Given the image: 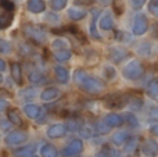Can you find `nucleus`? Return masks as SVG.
I'll return each instance as SVG.
<instances>
[{"label": "nucleus", "instance_id": "1", "mask_svg": "<svg viewBox=\"0 0 158 157\" xmlns=\"http://www.w3.org/2000/svg\"><path fill=\"white\" fill-rule=\"evenodd\" d=\"M74 79L77 82L78 88L82 92L89 95H98L106 89V83L103 79L97 77H93L86 70H77L74 74Z\"/></svg>", "mask_w": 158, "mask_h": 157}, {"label": "nucleus", "instance_id": "2", "mask_svg": "<svg viewBox=\"0 0 158 157\" xmlns=\"http://www.w3.org/2000/svg\"><path fill=\"white\" fill-rule=\"evenodd\" d=\"M144 74V67L139 60H132L122 68V75L125 79L136 81L143 77Z\"/></svg>", "mask_w": 158, "mask_h": 157}, {"label": "nucleus", "instance_id": "3", "mask_svg": "<svg viewBox=\"0 0 158 157\" xmlns=\"http://www.w3.org/2000/svg\"><path fill=\"white\" fill-rule=\"evenodd\" d=\"M104 104L110 110H122L128 106V95L111 93L104 97Z\"/></svg>", "mask_w": 158, "mask_h": 157}, {"label": "nucleus", "instance_id": "4", "mask_svg": "<svg viewBox=\"0 0 158 157\" xmlns=\"http://www.w3.org/2000/svg\"><path fill=\"white\" fill-rule=\"evenodd\" d=\"M24 32L27 35V38H29L31 40L38 45H42L47 40V33L38 25H25Z\"/></svg>", "mask_w": 158, "mask_h": 157}, {"label": "nucleus", "instance_id": "5", "mask_svg": "<svg viewBox=\"0 0 158 157\" xmlns=\"http://www.w3.org/2000/svg\"><path fill=\"white\" fill-rule=\"evenodd\" d=\"M148 29V19L147 17L143 13H137L135 15L133 19V25H132V31H133V35L136 36H142L147 32Z\"/></svg>", "mask_w": 158, "mask_h": 157}, {"label": "nucleus", "instance_id": "6", "mask_svg": "<svg viewBox=\"0 0 158 157\" xmlns=\"http://www.w3.org/2000/svg\"><path fill=\"white\" fill-rule=\"evenodd\" d=\"M83 150V143L81 139H72L63 150V156L64 157H77L82 153Z\"/></svg>", "mask_w": 158, "mask_h": 157}, {"label": "nucleus", "instance_id": "7", "mask_svg": "<svg viewBox=\"0 0 158 157\" xmlns=\"http://www.w3.org/2000/svg\"><path fill=\"white\" fill-rule=\"evenodd\" d=\"M128 56H129L128 50L122 46H112L108 49V58L115 64H118V63H121V61H123L125 58H128Z\"/></svg>", "mask_w": 158, "mask_h": 157}, {"label": "nucleus", "instance_id": "8", "mask_svg": "<svg viewBox=\"0 0 158 157\" xmlns=\"http://www.w3.org/2000/svg\"><path fill=\"white\" fill-rule=\"evenodd\" d=\"M27 139H28V135L24 132V131H13V132H10L7 136H6L4 142H6V145H8V146H17V145L24 143Z\"/></svg>", "mask_w": 158, "mask_h": 157}, {"label": "nucleus", "instance_id": "9", "mask_svg": "<svg viewBox=\"0 0 158 157\" xmlns=\"http://www.w3.org/2000/svg\"><path fill=\"white\" fill-rule=\"evenodd\" d=\"M142 153L146 157H157L158 156V143L154 139H146L142 145Z\"/></svg>", "mask_w": 158, "mask_h": 157}, {"label": "nucleus", "instance_id": "10", "mask_svg": "<svg viewBox=\"0 0 158 157\" xmlns=\"http://www.w3.org/2000/svg\"><path fill=\"white\" fill-rule=\"evenodd\" d=\"M67 125L64 124H54L52 125V127L47 128V136H49L50 139H60L63 138V136L67 135Z\"/></svg>", "mask_w": 158, "mask_h": 157}, {"label": "nucleus", "instance_id": "11", "mask_svg": "<svg viewBox=\"0 0 158 157\" xmlns=\"http://www.w3.org/2000/svg\"><path fill=\"white\" fill-rule=\"evenodd\" d=\"M60 96H61V92L56 86H49V88L43 89L40 93V99L44 100V102H54Z\"/></svg>", "mask_w": 158, "mask_h": 157}, {"label": "nucleus", "instance_id": "12", "mask_svg": "<svg viewBox=\"0 0 158 157\" xmlns=\"http://www.w3.org/2000/svg\"><path fill=\"white\" fill-rule=\"evenodd\" d=\"M104 122H106L110 128H118V127H122L123 125V118L119 114L110 113L104 117Z\"/></svg>", "mask_w": 158, "mask_h": 157}, {"label": "nucleus", "instance_id": "13", "mask_svg": "<svg viewBox=\"0 0 158 157\" xmlns=\"http://www.w3.org/2000/svg\"><path fill=\"white\" fill-rule=\"evenodd\" d=\"M27 8L33 14H39L43 13L46 10V3L44 0H28L27 3Z\"/></svg>", "mask_w": 158, "mask_h": 157}, {"label": "nucleus", "instance_id": "14", "mask_svg": "<svg viewBox=\"0 0 158 157\" xmlns=\"http://www.w3.org/2000/svg\"><path fill=\"white\" fill-rule=\"evenodd\" d=\"M114 17L110 13H104L103 15L100 17V21H98V25L103 31H111L114 29Z\"/></svg>", "mask_w": 158, "mask_h": 157}, {"label": "nucleus", "instance_id": "15", "mask_svg": "<svg viewBox=\"0 0 158 157\" xmlns=\"http://www.w3.org/2000/svg\"><path fill=\"white\" fill-rule=\"evenodd\" d=\"M24 113L28 118H32V120H36L40 117L42 114V108L36 104H25L24 106Z\"/></svg>", "mask_w": 158, "mask_h": 157}, {"label": "nucleus", "instance_id": "16", "mask_svg": "<svg viewBox=\"0 0 158 157\" xmlns=\"http://www.w3.org/2000/svg\"><path fill=\"white\" fill-rule=\"evenodd\" d=\"M54 74H56V78L60 83H68L69 81V72L65 67H61V66H56L54 68Z\"/></svg>", "mask_w": 158, "mask_h": 157}, {"label": "nucleus", "instance_id": "17", "mask_svg": "<svg viewBox=\"0 0 158 157\" xmlns=\"http://www.w3.org/2000/svg\"><path fill=\"white\" fill-rule=\"evenodd\" d=\"M98 15H100V10H93V18H92V21H90V25H89V32H90V36H92V38L100 40L101 36L98 35L97 29H96V22H97V17Z\"/></svg>", "mask_w": 158, "mask_h": 157}, {"label": "nucleus", "instance_id": "18", "mask_svg": "<svg viewBox=\"0 0 158 157\" xmlns=\"http://www.w3.org/2000/svg\"><path fill=\"white\" fill-rule=\"evenodd\" d=\"M11 21H13V11H7V10L0 11V29L10 27Z\"/></svg>", "mask_w": 158, "mask_h": 157}, {"label": "nucleus", "instance_id": "19", "mask_svg": "<svg viewBox=\"0 0 158 157\" xmlns=\"http://www.w3.org/2000/svg\"><path fill=\"white\" fill-rule=\"evenodd\" d=\"M137 145H139V139L135 138V136H129L128 139H126V142L122 145L123 146V152L128 153V155H132V153L135 152V150L137 149Z\"/></svg>", "mask_w": 158, "mask_h": 157}, {"label": "nucleus", "instance_id": "20", "mask_svg": "<svg viewBox=\"0 0 158 157\" xmlns=\"http://www.w3.org/2000/svg\"><path fill=\"white\" fill-rule=\"evenodd\" d=\"M7 116H8V121L13 125H17V127H22V125H24V121H22V118L17 108H10Z\"/></svg>", "mask_w": 158, "mask_h": 157}, {"label": "nucleus", "instance_id": "21", "mask_svg": "<svg viewBox=\"0 0 158 157\" xmlns=\"http://www.w3.org/2000/svg\"><path fill=\"white\" fill-rule=\"evenodd\" d=\"M129 138V134L126 131H119V132L112 134L111 136V142L115 145V146H122L126 142V139Z\"/></svg>", "mask_w": 158, "mask_h": 157}, {"label": "nucleus", "instance_id": "22", "mask_svg": "<svg viewBox=\"0 0 158 157\" xmlns=\"http://www.w3.org/2000/svg\"><path fill=\"white\" fill-rule=\"evenodd\" d=\"M11 78L14 79V82L21 85L22 83V70L21 66L18 63H13L11 64Z\"/></svg>", "mask_w": 158, "mask_h": 157}, {"label": "nucleus", "instance_id": "23", "mask_svg": "<svg viewBox=\"0 0 158 157\" xmlns=\"http://www.w3.org/2000/svg\"><path fill=\"white\" fill-rule=\"evenodd\" d=\"M79 135L82 136L83 139H90L93 135H94V128L92 127L90 124H86V122H83V124L81 125V128H79Z\"/></svg>", "mask_w": 158, "mask_h": 157}, {"label": "nucleus", "instance_id": "24", "mask_svg": "<svg viewBox=\"0 0 158 157\" xmlns=\"http://www.w3.org/2000/svg\"><path fill=\"white\" fill-rule=\"evenodd\" d=\"M86 11L83 8H77V7H72L68 10V18L72 19V21H79V19L85 18L86 17Z\"/></svg>", "mask_w": 158, "mask_h": 157}, {"label": "nucleus", "instance_id": "25", "mask_svg": "<svg viewBox=\"0 0 158 157\" xmlns=\"http://www.w3.org/2000/svg\"><path fill=\"white\" fill-rule=\"evenodd\" d=\"M35 153V146L33 145H28V146H24L21 149H17L14 152L15 157H31Z\"/></svg>", "mask_w": 158, "mask_h": 157}, {"label": "nucleus", "instance_id": "26", "mask_svg": "<svg viewBox=\"0 0 158 157\" xmlns=\"http://www.w3.org/2000/svg\"><path fill=\"white\" fill-rule=\"evenodd\" d=\"M29 81L33 83H44L46 82V77H44L43 72H40L39 70H33L29 72Z\"/></svg>", "mask_w": 158, "mask_h": 157}, {"label": "nucleus", "instance_id": "27", "mask_svg": "<svg viewBox=\"0 0 158 157\" xmlns=\"http://www.w3.org/2000/svg\"><path fill=\"white\" fill-rule=\"evenodd\" d=\"M71 57H72V52H69L68 49L56 50V52H54V58L57 61H61V63H64V61H68Z\"/></svg>", "mask_w": 158, "mask_h": 157}, {"label": "nucleus", "instance_id": "28", "mask_svg": "<svg viewBox=\"0 0 158 157\" xmlns=\"http://www.w3.org/2000/svg\"><path fill=\"white\" fill-rule=\"evenodd\" d=\"M40 156L42 157H58V152L53 145H44L40 149Z\"/></svg>", "mask_w": 158, "mask_h": 157}, {"label": "nucleus", "instance_id": "29", "mask_svg": "<svg viewBox=\"0 0 158 157\" xmlns=\"http://www.w3.org/2000/svg\"><path fill=\"white\" fill-rule=\"evenodd\" d=\"M128 106L132 110H139L143 106V99L139 96H129L128 95Z\"/></svg>", "mask_w": 158, "mask_h": 157}, {"label": "nucleus", "instance_id": "30", "mask_svg": "<svg viewBox=\"0 0 158 157\" xmlns=\"http://www.w3.org/2000/svg\"><path fill=\"white\" fill-rule=\"evenodd\" d=\"M82 124H83V122H82L81 118H78V117H72V120H69L68 125H67V129L72 131V132H78Z\"/></svg>", "mask_w": 158, "mask_h": 157}, {"label": "nucleus", "instance_id": "31", "mask_svg": "<svg viewBox=\"0 0 158 157\" xmlns=\"http://www.w3.org/2000/svg\"><path fill=\"white\" fill-rule=\"evenodd\" d=\"M147 93L151 97L158 96V78H154L153 81H150V83L147 85Z\"/></svg>", "mask_w": 158, "mask_h": 157}, {"label": "nucleus", "instance_id": "32", "mask_svg": "<svg viewBox=\"0 0 158 157\" xmlns=\"http://www.w3.org/2000/svg\"><path fill=\"white\" fill-rule=\"evenodd\" d=\"M103 74H104V78L107 81H114L115 77H117V71L112 66H106L103 70Z\"/></svg>", "mask_w": 158, "mask_h": 157}, {"label": "nucleus", "instance_id": "33", "mask_svg": "<svg viewBox=\"0 0 158 157\" xmlns=\"http://www.w3.org/2000/svg\"><path fill=\"white\" fill-rule=\"evenodd\" d=\"M68 0H50V7L56 11H60L63 8H65Z\"/></svg>", "mask_w": 158, "mask_h": 157}, {"label": "nucleus", "instance_id": "34", "mask_svg": "<svg viewBox=\"0 0 158 157\" xmlns=\"http://www.w3.org/2000/svg\"><path fill=\"white\" fill-rule=\"evenodd\" d=\"M112 4H114L115 14H118V15H121L125 11V0H112Z\"/></svg>", "mask_w": 158, "mask_h": 157}, {"label": "nucleus", "instance_id": "35", "mask_svg": "<svg viewBox=\"0 0 158 157\" xmlns=\"http://www.w3.org/2000/svg\"><path fill=\"white\" fill-rule=\"evenodd\" d=\"M137 53H140V54L143 56H148L151 54V45H148L147 42H143V43H140L139 46H137Z\"/></svg>", "mask_w": 158, "mask_h": 157}, {"label": "nucleus", "instance_id": "36", "mask_svg": "<svg viewBox=\"0 0 158 157\" xmlns=\"http://www.w3.org/2000/svg\"><path fill=\"white\" fill-rule=\"evenodd\" d=\"M125 120H126V122H128L129 127H132V128H137V127H139V121H137L136 116H135L133 113H128V114H126Z\"/></svg>", "mask_w": 158, "mask_h": 157}, {"label": "nucleus", "instance_id": "37", "mask_svg": "<svg viewBox=\"0 0 158 157\" xmlns=\"http://www.w3.org/2000/svg\"><path fill=\"white\" fill-rule=\"evenodd\" d=\"M52 46H53V49H56V50H63V49H67L68 43H67L64 39H56Z\"/></svg>", "mask_w": 158, "mask_h": 157}, {"label": "nucleus", "instance_id": "38", "mask_svg": "<svg viewBox=\"0 0 158 157\" xmlns=\"http://www.w3.org/2000/svg\"><path fill=\"white\" fill-rule=\"evenodd\" d=\"M148 11H150L154 17L158 18V0H151V2L148 3Z\"/></svg>", "mask_w": 158, "mask_h": 157}, {"label": "nucleus", "instance_id": "39", "mask_svg": "<svg viewBox=\"0 0 158 157\" xmlns=\"http://www.w3.org/2000/svg\"><path fill=\"white\" fill-rule=\"evenodd\" d=\"M0 6H2L3 10H7V11L14 10V4L11 0H0Z\"/></svg>", "mask_w": 158, "mask_h": 157}, {"label": "nucleus", "instance_id": "40", "mask_svg": "<svg viewBox=\"0 0 158 157\" xmlns=\"http://www.w3.org/2000/svg\"><path fill=\"white\" fill-rule=\"evenodd\" d=\"M110 129H111V128H110L104 121L103 122H98V124H97V132L98 134H107Z\"/></svg>", "mask_w": 158, "mask_h": 157}, {"label": "nucleus", "instance_id": "41", "mask_svg": "<svg viewBox=\"0 0 158 157\" xmlns=\"http://www.w3.org/2000/svg\"><path fill=\"white\" fill-rule=\"evenodd\" d=\"M115 33H117V35H115V38L119 39V40H122V42H128V40H131V36H129L126 32L118 31V32H115Z\"/></svg>", "mask_w": 158, "mask_h": 157}, {"label": "nucleus", "instance_id": "42", "mask_svg": "<svg viewBox=\"0 0 158 157\" xmlns=\"http://www.w3.org/2000/svg\"><path fill=\"white\" fill-rule=\"evenodd\" d=\"M10 49H11V45L8 43V42H4V40L0 42V50H2L3 53H8Z\"/></svg>", "mask_w": 158, "mask_h": 157}, {"label": "nucleus", "instance_id": "43", "mask_svg": "<svg viewBox=\"0 0 158 157\" xmlns=\"http://www.w3.org/2000/svg\"><path fill=\"white\" fill-rule=\"evenodd\" d=\"M144 3H146V0H131L132 7L136 8V10H137V8H142Z\"/></svg>", "mask_w": 158, "mask_h": 157}, {"label": "nucleus", "instance_id": "44", "mask_svg": "<svg viewBox=\"0 0 158 157\" xmlns=\"http://www.w3.org/2000/svg\"><path fill=\"white\" fill-rule=\"evenodd\" d=\"M22 97H27V99H32L33 96H35V91L33 89H28V91H24L21 93Z\"/></svg>", "mask_w": 158, "mask_h": 157}, {"label": "nucleus", "instance_id": "45", "mask_svg": "<svg viewBox=\"0 0 158 157\" xmlns=\"http://www.w3.org/2000/svg\"><path fill=\"white\" fill-rule=\"evenodd\" d=\"M11 125H13V124H11L10 121H6V120H0V128H2V129H8Z\"/></svg>", "mask_w": 158, "mask_h": 157}, {"label": "nucleus", "instance_id": "46", "mask_svg": "<svg viewBox=\"0 0 158 157\" xmlns=\"http://www.w3.org/2000/svg\"><path fill=\"white\" fill-rule=\"evenodd\" d=\"M75 3L79 6H90L94 3V0H75Z\"/></svg>", "mask_w": 158, "mask_h": 157}, {"label": "nucleus", "instance_id": "47", "mask_svg": "<svg viewBox=\"0 0 158 157\" xmlns=\"http://www.w3.org/2000/svg\"><path fill=\"white\" fill-rule=\"evenodd\" d=\"M7 107H8V102H6V100L0 99V113H2V111H4Z\"/></svg>", "mask_w": 158, "mask_h": 157}, {"label": "nucleus", "instance_id": "48", "mask_svg": "<svg viewBox=\"0 0 158 157\" xmlns=\"http://www.w3.org/2000/svg\"><path fill=\"white\" fill-rule=\"evenodd\" d=\"M150 117L153 120H157V121H158V107H156V108H153V110H151Z\"/></svg>", "mask_w": 158, "mask_h": 157}, {"label": "nucleus", "instance_id": "49", "mask_svg": "<svg viewBox=\"0 0 158 157\" xmlns=\"http://www.w3.org/2000/svg\"><path fill=\"white\" fill-rule=\"evenodd\" d=\"M150 134H151V135L158 136V125H153V127L150 128Z\"/></svg>", "mask_w": 158, "mask_h": 157}, {"label": "nucleus", "instance_id": "50", "mask_svg": "<svg viewBox=\"0 0 158 157\" xmlns=\"http://www.w3.org/2000/svg\"><path fill=\"white\" fill-rule=\"evenodd\" d=\"M94 157H110V153L106 152V150H103V152H98Z\"/></svg>", "mask_w": 158, "mask_h": 157}, {"label": "nucleus", "instance_id": "51", "mask_svg": "<svg viewBox=\"0 0 158 157\" xmlns=\"http://www.w3.org/2000/svg\"><path fill=\"white\" fill-rule=\"evenodd\" d=\"M4 70H6V63H4V60L0 58V71H4Z\"/></svg>", "mask_w": 158, "mask_h": 157}, {"label": "nucleus", "instance_id": "52", "mask_svg": "<svg viewBox=\"0 0 158 157\" xmlns=\"http://www.w3.org/2000/svg\"><path fill=\"white\" fill-rule=\"evenodd\" d=\"M0 96H10V93L6 89H0Z\"/></svg>", "mask_w": 158, "mask_h": 157}, {"label": "nucleus", "instance_id": "53", "mask_svg": "<svg viewBox=\"0 0 158 157\" xmlns=\"http://www.w3.org/2000/svg\"><path fill=\"white\" fill-rule=\"evenodd\" d=\"M101 3H103V4H110V3L112 2V0H100Z\"/></svg>", "mask_w": 158, "mask_h": 157}, {"label": "nucleus", "instance_id": "54", "mask_svg": "<svg viewBox=\"0 0 158 157\" xmlns=\"http://www.w3.org/2000/svg\"><path fill=\"white\" fill-rule=\"evenodd\" d=\"M2 81H3V77H2V75H0V82H2Z\"/></svg>", "mask_w": 158, "mask_h": 157}, {"label": "nucleus", "instance_id": "55", "mask_svg": "<svg viewBox=\"0 0 158 157\" xmlns=\"http://www.w3.org/2000/svg\"><path fill=\"white\" fill-rule=\"evenodd\" d=\"M31 157H38V156H33V155H32V156H31Z\"/></svg>", "mask_w": 158, "mask_h": 157}]
</instances>
